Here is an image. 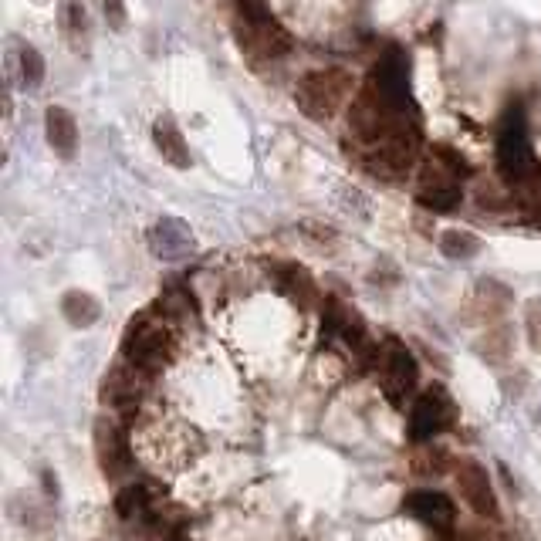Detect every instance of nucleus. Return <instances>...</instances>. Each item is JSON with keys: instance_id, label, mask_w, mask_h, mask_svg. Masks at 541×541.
<instances>
[{"instance_id": "obj_3", "label": "nucleus", "mask_w": 541, "mask_h": 541, "mask_svg": "<svg viewBox=\"0 0 541 541\" xmlns=\"http://www.w3.org/2000/svg\"><path fill=\"white\" fill-rule=\"evenodd\" d=\"M352 95V75L345 68H318L308 72L295 88L298 109L315 122H328L335 112L349 102Z\"/></svg>"}, {"instance_id": "obj_23", "label": "nucleus", "mask_w": 541, "mask_h": 541, "mask_svg": "<svg viewBox=\"0 0 541 541\" xmlns=\"http://www.w3.org/2000/svg\"><path fill=\"white\" fill-rule=\"evenodd\" d=\"M525 325H528V339H531V345H535V349H541V301H531V305H528Z\"/></svg>"}, {"instance_id": "obj_12", "label": "nucleus", "mask_w": 541, "mask_h": 541, "mask_svg": "<svg viewBox=\"0 0 541 541\" xmlns=\"http://www.w3.org/2000/svg\"><path fill=\"white\" fill-rule=\"evenodd\" d=\"M460 197H464V190H460L457 176L450 173V170H443L437 159H433V163H427L416 200H420L427 210H454L457 203H460Z\"/></svg>"}, {"instance_id": "obj_19", "label": "nucleus", "mask_w": 541, "mask_h": 541, "mask_svg": "<svg viewBox=\"0 0 541 541\" xmlns=\"http://www.w3.org/2000/svg\"><path fill=\"white\" fill-rule=\"evenodd\" d=\"M156 312L170 325H186L190 318H197V301H193V295L183 285H170L163 295H159Z\"/></svg>"}, {"instance_id": "obj_18", "label": "nucleus", "mask_w": 541, "mask_h": 541, "mask_svg": "<svg viewBox=\"0 0 541 541\" xmlns=\"http://www.w3.org/2000/svg\"><path fill=\"white\" fill-rule=\"evenodd\" d=\"M61 315H65L68 325L88 328V325H95L102 318V305H99V298L88 295V291L72 288V291H65V295H61Z\"/></svg>"}, {"instance_id": "obj_14", "label": "nucleus", "mask_w": 541, "mask_h": 541, "mask_svg": "<svg viewBox=\"0 0 541 541\" xmlns=\"http://www.w3.org/2000/svg\"><path fill=\"white\" fill-rule=\"evenodd\" d=\"M153 146L163 156V163H170L173 170H186L190 166V146H186L180 126H176L170 115H159L153 122Z\"/></svg>"}, {"instance_id": "obj_25", "label": "nucleus", "mask_w": 541, "mask_h": 541, "mask_svg": "<svg viewBox=\"0 0 541 541\" xmlns=\"http://www.w3.org/2000/svg\"><path fill=\"white\" fill-rule=\"evenodd\" d=\"M460 541H504L498 531H491V528H467V531H460Z\"/></svg>"}, {"instance_id": "obj_22", "label": "nucleus", "mask_w": 541, "mask_h": 541, "mask_svg": "<svg viewBox=\"0 0 541 541\" xmlns=\"http://www.w3.org/2000/svg\"><path fill=\"white\" fill-rule=\"evenodd\" d=\"M433 159L443 166V170H450L457 176V180H467L470 176V166H467V159L457 153V149H450V146H433Z\"/></svg>"}, {"instance_id": "obj_9", "label": "nucleus", "mask_w": 541, "mask_h": 541, "mask_svg": "<svg viewBox=\"0 0 541 541\" xmlns=\"http://www.w3.org/2000/svg\"><path fill=\"white\" fill-rule=\"evenodd\" d=\"M457 420V406L443 389H427L416 403L410 406V440L413 443H430L433 437H440L447 427H454Z\"/></svg>"}, {"instance_id": "obj_11", "label": "nucleus", "mask_w": 541, "mask_h": 541, "mask_svg": "<svg viewBox=\"0 0 541 541\" xmlns=\"http://www.w3.org/2000/svg\"><path fill=\"white\" fill-rule=\"evenodd\" d=\"M149 241V251L159 261H183V257L193 254V247H197V237H193V230L183 224L180 217H159L153 227H149L146 234Z\"/></svg>"}, {"instance_id": "obj_8", "label": "nucleus", "mask_w": 541, "mask_h": 541, "mask_svg": "<svg viewBox=\"0 0 541 541\" xmlns=\"http://www.w3.org/2000/svg\"><path fill=\"white\" fill-rule=\"evenodd\" d=\"M450 474H454L460 498L467 501V508L474 511L477 518H484V521L501 518V504H498V494H494V484L477 460H454Z\"/></svg>"}, {"instance_id": "obj_24", "label": "nucleus", "mask_w": 541, "mask_h": 541, "mask_svg": "<svg viewBox=\"0 0 541 541\" xmlns=\"http://www.w3.org/2000/svg\"><path fill=\"white\" fill-rule=\"evenodd\" d=\"M102 14H105V21H109L115 31L126 28V7H122V4H105Z\"/></svg>"}, {"instance_id": "obj_2", "label": "nucleus", "mask_w": 541, "mask_h": 541, "mask_svg": "<svg viewBox=\"0 0 541 541\" xmlns=\"http://www.w3.org/2000/svg\"><path fill=\"white\" fill-rule=\"evenodd\" d=\"M234 31L241 41L244 55L261 65V61L285 58L291 51V34L285 24L274 17L264 4H237L234 7Z\"/></svg>"}, {"instance_id": "obj_6", "label": "nucleus", "mask_w": 541, "mask_h": 541, "mask_svg": "<svg viewBox=\"0 0 541 541\" xmlns=\"http://www.w3.org/2000/svg\"><path fill=\"white\" fill-rule=\"evenodd\" d=\"M95 457H99V467L109 481H119L132 470V443L119 416L105 413L95 420Z\"/></svg>"}, {"instance_id": "obj_7", "label": "nucleus", "mask_w": 541, "mask_h": 541, "mask_svg": "<svg viewBox=\"0 0 541 541\" xmlns=\"http://www.w3.org/2000/svg\"><path fill=\"white\" fill-rule=\"evenodd\" d=\"M376 369H379V386H383V393L393 399V403H403L406 393H413L416 376H420L413 352L406 349V345L399 342V339H393V335H389V339L379 345Z\"/></svg>"}, {"instance_id": "obj_10", "label": "nucleus", "mask_w": 541, "mask_h": 541, "mask_svg": "<svg viewBox=\"0 0 541 541\" xmlns=\"http://www.w3.org/2000/svg\"><path fill=\"white\" fill-rule=\"evenodd\" d=\"M403 511L413 514L416 521H423L437 535H454L457 531V508L447 494L440 491H413L403 498Z\"/></svg>"}, {"instance_id": "obj_26", "label": "nucleus", "mask_w": 541, "mask_h": 541, "mask_svg": "<svg viewBox=\"0 0 541 541\" xmlns=\"http://www.w3.org/2000/svg\"><path fill=\"white\" fill-rule=\"evenodd\" d=\"M170 541H186V538H180V535H176V538H170Z\"/></svg>"}, {"instance_id": "obj_17", "label": "nucleus", "mask_w": 541, "mask_h": 541, "mask_svg": "<svg viewBox=\"0 0 541 541\" xmlns=\"http://www.w3.org/2000/svg\"><path fill=\"white\" fill-rule=\"evenodd\" d=\"M61 24H65V41L72 44V51L88 55L92 51V14L85 4H65L61 7Z\"/></svg>"}, {"instance_id": "obj_4", "label": "nucleus", "mask_w": 541, "mask_h": 541, "mask_svg": "<svg viewBox=\"0 0 541 541\" xmlns=\"http://www.w3.org/2000/svg\"><path fill=\"white\" fill-rule=\"evenodd\" d=\"M498 170L511 186H521L538 170L535 153H531L528 119L521 105H511V109L504 112V122L498 129Z\"/></svg>"}, {"instance_id": "obj_21", "label": "nucleus", "mask_w": 541, "mask_h": 541, "mask_svg": "<svg viewBox=\"0 0 541 541\" xmlns=\"http://www.w3.org/2000/svg\"><path fill=\"white\" fill-rule=\"evenodd\" d=\"M440 251L443 257H450V261H470V257L481 251V237L470 234V230L450 227L440 234Z\"/></svg>"}, {"instance_id": "obj_13", "label": "nucleus", "mask_w": 541, "mask_h": 541, "mask_svg": "<svg viewBox=\"0 0 541 541\" xmlns=\"http://www.w3.org/2000/svg\"><path fill=\"white\" fill-rule=\"evenodd\" d=\"M44 136H48V146L55 149L61 159H75L78 153V122L75 115L65 109V105H51L44 112Z\"/></svg>"}, {"instance_id": "obj_15", "label": "nucleus", "mask_w": 541, "mask_h": 541, "mask_svg": "<svg viewBox=\"0 0 541 541\" xmlns=\"http://www.w3.org/2000/svg\"><path fill=\"white\" fill-rule=\"evenodd\" d=\"M274 278H278L281 291L295 301L298 308H315L318 305V285L301 264H274Z\"/></svg>"}, {"instance_id": "obj_20", "label": "nucleus", "mask_w": 541, "mask_h": 541, "mask_svg": "<svg viewBox=\"0 0 541 541\" xmlns=\"http://www.w3.org/2000/svg\"><path fill=\"white\" fill-rule=\"evenodd\" d=\"M11 65H17V75L28 88H38L44 82V58L41 51L28 41H14V58Z\"/></svg>"}, {"instance_id": "obj_16", "label": "nucleus", "mask_w": 541, "mask_h": 541, "mask_svg": "<svg viewBox=\"0 0 541 541\" xmlns=\"http://www.w3.org/2000/svg\"><path fill=\"white\" fill-rule=\"evenodd\" d=\"M156 491L153 484H126L115 494V514L122 521H149L156 518Z\"/></svg>"}, {"instance_id": "obj_5", "label": "nucleus", "mask_w": 541, "mask_h": 541, "mask_svg": "<svg viewBox=\"0 0 541 541\" xmlns=\"http://www.w3.org/2000/svg\"><path fill=\"white\" fill-rule=\"evenodd\" d=\"M146 383H149V376H143L136 366L115 362L102 379V403L109 406L112 416H119L122 423H129L132 416L139 413V406H143Z\"/></svg>"}, {"instance_id": "obj_1", "label": "nucleus", "mask_w": 541, "mask_h": 541, "mask_svg": "<svg viewBox=\"0 0 541 541\" xmlns=\"http://www.w3.org/2000/svg\"><path fill=\"white\" fill-rule=\"evenodd\" d=\"M176 352V339H173V325L166 322L156 308L136 315L122 335V362L136 366L143 376H156L170 366Z\"/></svg>"}]
</instances>
